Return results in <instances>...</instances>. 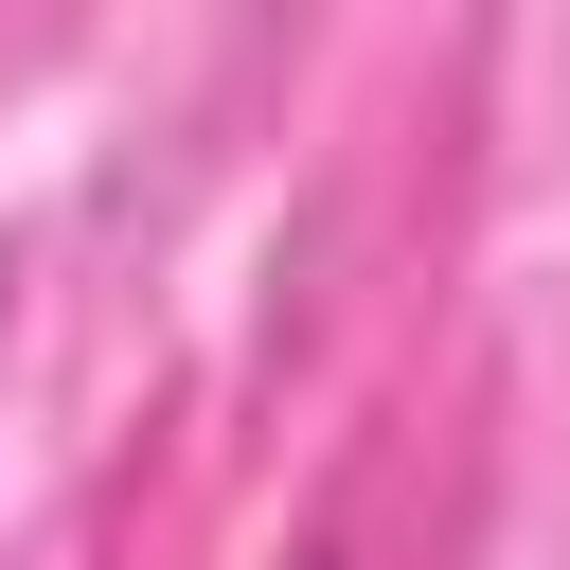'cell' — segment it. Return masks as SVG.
<instances>
[{"mask_svg":"<svg viewBox=\"0 0 570 570\" xmlns=\"http://www.w3.org/2000/svg\"><path fill=\"white\" fill-rule=\"evenodd\" d=\"M285 570H338V552H285Z\"/></svg>","mask_w":570,"mask_h":570,"instance_id":"6da1fadb","label":"cell"}]
</instances>
